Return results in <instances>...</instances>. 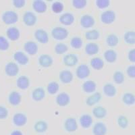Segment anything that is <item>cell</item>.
Segmentation results:
<instances>
[{"instance_id": "cell-23", "label": "cell", "mask_w": 135, "mask_h": 135, "mask_svg": "<svg viewBox=\"0 0 135 135\" xmlns=\"http://www.w3.org/2000/svg\"><path fill=\"white\" fill-rule=\"evenodd\" d=\"M82 88H83V90L85 93H93L95 91L96 88H97V84L93 80H86V81L83 83Z\"/></svg>"}, {"instance_id": "cell-41", "label": "cell", "mask_w": 135, "mask_h": 135, "mask_svg": "<svg viewBox=\"0 0 135 135\" xmlns=\"http://www.w3.org/2000/svg\"><path fill=\"white\" fill-rule=\"evenodd\" d=\"M83 40L79 37H74L70 41V45L74 49H80L83 46Z\"/></svg>"}, {"instance_id": "cell-35", "label": "cell", "mask_w": 135, "mask_h": 135, "mask_svg": "<svg viewBox=\"0 0 135 135\" xmlns=\"http://www.w3.org/2000/svg\"><path fill=\"white\" fill-rule=\"evenodd\" d=\"M124 39L127 44H135V31H128L125 32L124 35Z\"/></svg>"}, {"instance_id": "cell-47", "label": "cell", "mask_w": 135, "mask_h": 135, "mask_svg": "<svg viewBox=\"0 0 135 135\" xmlns=\"http://www.w3.org/2000/svg\"><path fill=\"white\" fill-rule=\"evenodd\" d=\"M8 115V111L3 106H0V119L6 118Z\"/></svg>"}, {"instance_id": "cell-15", "label": "cell", "mask_w": 135, "mask_h": 135, "mask_svg": "<svg viewBox=\"0 0 135 135\" xmlns=\"http://www.w3.org/2000/svg\"><path fill=\"white\" fill-rule=\"evenodd\" d=\"M6 73L9 76H15L19 72V68L18 65L14 62H9L6 66Z\"/></svg>"}, {"instance_id": "cell-5", "label": "cell", "mask_w": 135, "mask_h": 135, "mask_svg": "<svg viewBox=\"0 0 135 135\" xmlns=\"http://www.w3.org/2000/svg\"><path fill=\"white\" fill-rule=\"evenodd\" d=\"M37 21V16L35 15V14H34L32 12L27 11V12L25 13L23 16V22L26 26H34L36 24Z\"/></svg>"}, {"instance_id": "cell-20", "label": "cell", "mask_w": 135, "mask_h": 135, "mask_svg": "<svg viewBox=\"0 0 135 135\" xmlns=\"http://www.w3.org/2000/svg\"><path fill=\"white\" fill-rule=\"evenodd\" d=\"M79 122L82 127L84 128H89L93 124V120L92 116L89 114H83L80 116Z\"/></svg>"}, {"instance_id": "cell-42", "label": "cell", "mask_w": 135, "mask_h": 135, "mask_svg": "<svg viewBox=\"0 0 135 135\" xmlns=\"http://www.w3.org/2000/svg\"><path fill=\"white\" fill-rule=\"evenodd\" d=\"M117 122H118V126H120L121 128L125 129L128 126V120L125 115H121L120 116H118Z\"/></svg>"}, {"instance_id": "cell-6", "label": "cell", "mask_w": 135, "mask_h": 135, "mask_svg": "<svg viewBox=\"0 0 135 135\" xmlns=\"http://www.w3.org/2000/svg\"><path fill=\"white\" fill-rule=\"evenodd\" d=\"M95 20L94 17L90 14H84L80 18V25L83 28H89L95 25Z\"/></svg>"}, {"instance_id": "cell-33", "label": "cell", "mask_w": 135, "mask_h": 135, "mask_svg": "<svg viewBox=\"0 0 135 135\" xmlns=\"http://www.w3.org/2000/svg\"><path fill=\"white\" fill-rule=\"evenodd\" d=\"M122 101L127 105H132L135 103V95L131 93H126L122 96Z\"/></svg>"}, {"instance_id": "cell-45", "label": "cell", "mask_w": 135, "mask_h": 135, "mask_svg": "<svg viewBox=\"0 0 135 135\" xmlns=\"http://www.w3.org/2000/svg\"><path fill=\"white\" fill-rule=\"evenodd\" d=\"M9 44L6 38L4 37L0 36V49L1 50H7L9 48Z\"/></svg>"}, {"instance_id": "cell-50", "label": "cell", "mask_w": 135, "mask_h": 135, "mask_svg": "<svg viewBox=\"0 0 135 135\" xmlns=\"http://www.w3.org/2000/svg\"><path fill=\"white\" fill-rule=\"evenodd\" d=\"M11 135H22V133L20 131H15L12 132Z\"/></svg>"}, {"instance_id": "cell-14", "label": "cell", "mask_w": 135, "mask_h": 135, "mask_svg": "<svg viewBox=\"0 0 135 135\" xmlns=\"http://www.w3.org/2000/svg\"><path fill=\"white\" fill-rule=\"evenodd\" d=\"M24 49H25V51L29 55H35L37 54L38 50V45L34 41H27L25 43L24 45Z\"/></svg>"}, {"instance_id": "cell-31", "label": "cell", "mask_w": 135, "mask_h": 135, "mask_svg": "<svg viewBox=\"0 0 135 135\" xmlns=\"http://www.w3.org/2000/svg\"><path fill=\"white\" fill-rule=\"evenodd\" d=\"M48 124L47 123L43 120H38L36 122L34 125V129L35 131L38 133H43L47 130Z\"/></svg>"}, {"instance_id": "cell-16", "label": "cell", "mask_w": 135, "mask_h": 135, "mask_svg": "<svg viewBox=\"0 0 135 135\" xmlns=\"http://www.w3.org/2000/svg\"><path fill=\"white\" fill-rule=\"evenodd\" d=\"M107 131L105 124L101 122L96 123L93 128V133L94 135H105Z\"/></svg>"}, {"instance_id": "cell-19", "label": "cell", "mask_w": 135, "mask_h": 135, "mask_svg": "<svg viewBox=\"0 0 135 135\" xmlns=\"http://www.w3.org/2000/svg\"><path fill=\"white\" fill-rule=\"evenodd\" d=\"M45 97V91L42 87H37L32 92V99L35 101H40Z\"/></svg>"}, {"instance_id": "cell-21", "label": "cell", "mask_w": 135, "mask_h": 135, "mask_svg": "<svg viewBox=\"0 0 135 135\" xmlns=\"http://www.w3.org/2000/svg\"><path fill=\"white\" fill-rule=\"evenodd\" d=\"M14 58L18 63L21 65H26L29 61L28 57L22 51L16 52L14 55Z\"/></svg>"}, {"instance_id": "cell-4", "label": "cell", "mask_w": 135, "mask_h": 135, "mask_svg": "<svg viewBox=\"0 0 135 135\" xmlns=\"http://www.w3.org/2000/svg\"><path fill=\"white\" fill-rule=\"evenodd\" d=\"M91 70L89 66L86 64H80L78 66L76 70V74L77 77L80 79H84L90 75Z\"/></svg>"}, {"instance_id": "cell-13", "label": "cell", "mask_w": 135, "mask_h": 135, "mask_svg": "<svg viewBox=\"0 0 135 135\" xmlns=\"http://www.w3.org/2000/svg\"><path fill=\"white\" fill-rule=\"evenodd\" d=\"M32 8L36 12L38 13V14H43L47 11V6L46 3L44 1L35 0L32 2Z\"/></svg>"}, {"instance_id": "cell-48", "label": "cell", "mask_w": 135, "mask_h": 135, "mask_svg": "<svg viewBox=\"0 0 135 135\" xmlns=\"http://www.w3.org/2000/svg\"><path fill=\"white\" fill-rule=\"evenodd\" d=\"M128 58L130 61L135 63V48L129 51L128 54Z\"/></svg>"}, {"instance_id": "cell-18", "label": "cell", "mask_w": 135, "mask_h": 135, "mask_svg": "<svg viewBox=\"0 0 135 135\" xmlns=\"http://www.w3.org/2000/svg\"><path fill=\"white\" fill-rule=\"evenodd\" d=\"M14 124L18 126H22L27 122V117L22 113H17L13 117Z\"/></svg>"}, {"instance_id": "cell-24", "label": "cell", "mask_w": 135, "mask_h": 135, "mask_svg": "<svg viewBox=\"0 0 135 135\" xmlns=\"http://www.w3.org/2000/svg\"><path fill=\"white\" fill-rule=\"evenodd\" d=\"M103 91L106 96L110 97H114L116 95L117 93L116 88L112 83H106L104 86H103Z\"/></svg>"}, {"instance_id": "cell-32", "label": "cell", "mask_w": 135, "mask_h": 135, "mask_svg": "<svg viewBox=\"0 0 135 135\" xmlns=\"http://www.w3.org/2000/svg\"><path fill=\"white\" fill-rule=\"evenodd\" d=\"M91 67L95 70H101L104 66V61L100 57H93L90 61Z\"/></svg>"}, {"instance_id": "cell-25", "label": "cell", "mask_w": 135, "mask_h": 135, "mask_svg": "<svg viewBox=\"0 0 135 135\" xmlns=\"http://www.w3.org/2000/svg\"><path fill=\"white\" fill-rule=\"evenodd\" d=\"M85 52L86 54L89 55H93L97 54L99 51V47L98 45L95 43H89L86 45L85 48H84Z\"/></svg>"}, {"instance_id": "cell-37", "label": "cell", "mask_w": 135, "mask_h": 135, "mask_svg": "<svg viewBox=\"0 0 135 135\" xmlns=\"http://www.w3.org/2000/svg\"><path fill=\"white\" fill-rule=\"evenodd\" d=\"M59 89H60L59 84L55 81L49 83L47 86V90L50 95H55V93H57V91H59Z\"/></svg>"}, {"instance_id": "cell-28", "label": "cell", "mask_w": 135, "mask_h": 135, "mask_svg": "<svg viewBox=\"0 0 135 135\" xmlns=\"http://www.w3.org/2000/svg\"><path fill=\"white\" fill-rule=\"evenodd\" d=\"M6 35L11 41H16L20 37V31L17 28L10 27L7 30Z\"/></svg>"}, {"instance_id": "cell-8", "label": "cell", "mask_w": 135, "mask_h": 135, "mask_svg": "<svg viewBox=\"0 0 135 135\" xmlns=\"http://www.w3.org/2000/svg\"><path fill=\"white\" fill-rule=\"evenodd\" d=\"M55 101L58 105L61 106V107H65L69 104L70 102V97L68 93L62 92L57 95Z\"/></svg>"}, {"instance_id": "cell-38", "label": "cell", "mask_w": 135, "mask_h": 135, "mask_svg": "<svg viewBox=\"0 0 135 135\" xmlns=\"http://www.w3.org/2000/svg\"><path fill=\"white\" fill-rule=\"evenodd\" d=\"M55 52L58 55L64 54L68 50V47L66 44L64 43H58L56 44L54 48Z\"/></svg>"}, {"instance_id": "cell-43", "label": "cell", "mask_w": 135, "mask_h": 135, "mask_svg": "<svg viewBox=\"0 0 135 135\" xmlns=\"http://www.w3.org/2000/svg\"><path fill=\"white\" fill-rule=\"evenodd\" d=\"M72 6L76 9H83L86 7L87 1L86 0H73L72 2Z\"/></svg>"}, {"instance_id": "cell-30", "label": "cell", "mask_w": 135, "mask_h": 135, "mask_svg": "<svg viewBox=\"0 0 135 135\" xmlns=\"http://www.w3.org/2000/svg\"><path fill=\"white\" fill-rule=\"evenodd\" d=\"M9 102L13 105H18L20 103L22 97L19 93L16 91H13L9 95Z\"/></svg>"}, {"instance_id": "cell-44", "label": "cell", "mask_w": 135, "mask_h": 135, "mask_svg": "<svg viewBox=\"0 0 135 135\" xmlns=\"http://www.w3.org/2000/svg\"><path fill=\"white\" fill-rule=\"evenodd\" d=\"M110 5V1L109 0H97L96 6L99 9H105Z\"/></svg>"}, {"instance_id": "cell-22", "label": "cell", "mask_w": 135, "mask_h": 135, "mask_svg": "<svg viewBox=\"0 0 135 135\" xmlns=\"http://www.w3.org/2000/svg\"><path fill=\"white\" fill-rule=\"evenodd\" d=\"M101 99V94L99 92L94 93L93 94L91 95L90 96L86 98V104L89 106L95 105L99 103Z\"/></svg>"}, {"instance_id": "cell-17", "label": "cell", "mask_w": 135, "mask_h": 135, "mask_svg": "<svg viewBox=\"0 0 135 135\" xmlns=\"http://www.w3.org/2000/svg\"><path fill=\"white\" fill-rule=\"evenodd\" d=\"M74 21V15L71 13L66 12L64 13L60 17V22L62 25L66 26H69L73 24Z\"/></svg>"}, {"instance_id": "cell-2", "label": "cell", "mask_w": 135, "mask_h": 135, "mask_svg": "<svg viewBox=\"0 0 135 135\" xmlns=\"http://www.w3.org/2000/svg\"><path fill=\"white\" fill-rule=\"evenodd\" d=\"M116 15L115 12L111 9L104 11L101 14V20L103 23L105 25H111L115 21Z\"/></svg>"}, {"instance_id": "cell-27", "label": "cell", "mask_w": 135, "mask_h": 135, "mask_svg": "<svg viewBox=\"0 0 135 135\" xmlns=\"http://www.w3.org/2000/svg\"><path fill=\"white\" fill-rule=\"evenodd\" d=\"M103 56L106 61L109 63H114L116 61L118 55L114 49H108L105 51Z\"/></svg>"}, {"instance_id": "cell-34", "label": "cell", "mask_w": 135, "mask_h": 135, "mask_svg": "<svg viewBox=\"0 0 135 135\" xmlns=\"http://www.w3.org/2000/svg\"><path fill=\"white\" fill-rule=\"evenodd\" d=\"M85 38L89 41L97 40L100 37V33L97 29L87 31L84 34Z\"/></svg>"}, {"instance_id": "cell-11", "label": "cell", "mask_w": 135, "mask_h": 135, "mask_svg": "<svg viewBox=\"0 0 135 135\" xmlns=\"http://www.w3.org/2000/svg\"><path fill=\"white\" fill-rule=\"evenodd\" d=\"M63 61L64 64L66 66L72 67V66H74L77 64V63L78 62V57L76 54H67L64 57Z\"/></svg>"}, {"instance_id": "cell-36", "label": "cell", "mask_w": 135, "mask_h": 135, "mask_svg": "<svg viewBox=\"0 0 135 135\" xmlns=\"http://www.w3.org/2000/svg\"><path fill=\"white\" fill-rule=\"evenodd\" d=\"M118 42H119V38L115 34H110L106 38V43L109 47H112L116 46L118 44Z\"/></svg>"}, {"instance_id": "cell-3", "label": "cell", "mask_w": 135, "mask_h": 135, "mask_svg": "<svg viewBox=\"0 0 135 135\" xmlns=\"http://www.w3.org/2000/svg\"><path fill=\"white\" fill-rule=\"evenodd\" d=\"M2 20L6 25H12L18 20V16L14 11H7L2 15Z\"/></svg>"}, {"instance_id": "cell-49", "label": "cell", "mask_w": 135, "mask_h": 135, "mask_svg": "<svg viewBox=\"0 0 135 135\" xmlns=\"http://www.w3.org/2000/svg\"><path fill=\"white\" fill-rule=\"evenodd\" d=\"M13 4L17 8H21L25 6V0H14Z\"/></svg>"}, {"instance_id": "cell-1", "label": "cell", "mask_w": 135, "mask_h": 135, "mask_svg": "<svg viewBox=\"0 0 135 135\" xmlns=\"http://www.w3.org/2000/svg\"><path fill=\"white\" fill-rule=\"evenodd\" d=\"M51 36L55 40L62 41L66 39L68 36V31L66 28L56 26L51 31Z\"/></svg>"}, {"instance_id": "cell-12", "label": "cell", "mask_w": 135, "mask_h": 135, "mask_svg": "<svg viewBox=\"0 0 135 135\" xmlns=\"http://www.w3.org/2000/svg\"><path fill=\"white\" fill-rule=\"evenodd\" d=\"M38 64L43 68H49L53 64L54 60L51 55L48 54H42L38 57Z\"/></svg>"}, {"instance_id": "cell-9", "label": "cell", "mask_w": 135, "mask_h": 135, "mask_svg": "<svg viewBox=\"0 0 135 135\" xmlns=\"http://www.w3.org/2000/svg\"><path fill=\"white\" fill-rule=\"evenodd\" d=\"M64 128L66 131L69 132H75L78 129V124L75 118H67L64 122Z\"/></svg>"}, {"instance_id": "cell-46", "label": "cell", "mask_w": 135, "mask_h": 135, "mask_svg": "<svg viewBox=\"0 0 135 135\" xmlns=\"http://www.w3.org/2000/svg\"><path fill=\"white\" fill-rule=\"evenodd\" d=\"M126 73L130 78H135V65L128 66L126 70Z\"/></svg>"}, {"instance_id": "cell-40", "label": "cell", "mask_w": 135, "mask_h": 135, "mask_svg": "<svg viewBox=\"0 0 135 135\" xmlns=\"http://www.w3.org/2000/svg\"><path fill=\"white\" fill-rule=\"evenodd\" d=\"M64 4L60 2H54L51 5V9L55 14H60L64 10Z\"/></svg>"}, {"instance_id": "cell-10", "label": "cell", "mask_w": 135, "mask_h": 135, "mask_svg": "<svg viewBox=\"0 0 135 135\" xmlns=\"http://www.w3.org/2000/svg\"><path fill=\"white\" fill-rule=\"evenodd\" d=\"M60 81L64 84H69L73 80V74L68 70H64L61 71L59 74Z\"/></svg>"}, {"instance_id": "cell-29", "label": "cell", "mask_w": 135, "mask_h": 135, "mask_svg": "<svg viewBox=\"0 0 135 135\" xmlns=\"http://www.w3.org/2000/svg\"><path fill=\"white\" fill-rule=\"evenodd\" d=\"M30 85L29 78L26 76H21L17 80V86L20 89L25 90L28 88Z\"/></svg>"}, {"instance_id": "cell-26", "label": "cell", "mask_w": 135, "mask_h": 135, "mask_svg": "<svg viewBox=\"0 0 135 135\" xmlns=\"http://www.w3.org/2000/svg\"><path fill=\"white\" fill-rule=\"evenodd\" d=\"M93 114L96 118L102 119L107 115V110L103 106H95L93 109Z\"/></svg>"}, {"instance_id": "cell-39", "label": "cell", "mask_w": 135, "mask_h": 135, "mask_svg": "<svg viewBox=\"0 0 135 135\" xmlns=\"http://www.w3.org/2000/svg\"><path fill=\"white\" fill-rule=\"evenodd\" d=\"M113 78H114V82L118 84H122L125 80L124 75L121 71H116V72H114V75H113Z\"/></svg>"}, {"instance_id": "cell-7", "label": "cell", "mask_w": 135, "mask_h": 135, "mask_svg": "<svg viewBox=\"0 0 135 135\" xmlns=\"http://www.w3.org/2000/svg\"><path fill=\"white\" fill-rule=\"evenodd\" d=\"M35 38L36 40L42 44H45L49 41V35L45 30L37 29L35 32Z\"/></svg>"}]
</instances>
